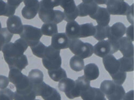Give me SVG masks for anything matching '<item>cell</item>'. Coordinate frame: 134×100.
<instances>
[{"label":"cell","instance_id":"cell-27","mask_svg":"<svg viewBox=\"0 0 134 100\" xmlns=\"http://www.w3.org/2000/svg\"><path fill=\"white\" fill-rule=\"evenodd\" d=\"M28 78L32 85L35 86L44 81V74L42 71L38 69H33L29 73Z\"/></svg>","mask_w":134,"mask_h":100},{"label":"cell","instance_id":"cell-22","mask_svg":"<svg viewBox=\"0 0 134 100\" xmlns=\"http://www.w3.org/2000/svg\"><path fill=\"white\" fill-rule=\"evenodd\" d=\"M65 34L70 40L80 39V25L75 21L68 23Z\"/></svg>","mask_w":134,"mask_h":100},{"label":"cell","instance_id":"cell-39","mask_svg":"<svg viewBox=\"0 0 134 100\" xmlns=\"http://www.w3.org/2000/svg\"><path fill=\"white\" fill-rule=\"evenodd\" d=\"M9 80L8 77L0 75V89H3L7 87L9 84Z\"/></svg>","mask_w":134,"mask_h":100},{"label":"cell","instance_id":"cell-3","mask_svg":"<svg viewBox=\"0 0 134 100\" xmlns=\"http://www.w3.org/2000/svg\"><path fill=\"white\" fill-rule=\"evenodd\" d=\"M60 50H57L51 45L46 47L44 57L42 58L43 66L48 71L59 69L62 66Z\"/></svg>","mask_w":134,"mask_h":100},{"label":"cell","instance_id":"cell-15","mask_svg":"<svg viewBox=\"0 0 134 100\" xmlns=\"http://www.w3.org/2000/svg\"><path fill=\"white\" fill-rule=\"evenodd\" d=\"M126 27L122 23L118 22L109 27L108 39L111 40L118 41L123 37L126 32Z\"/></svg>","mask_w":134,"mask_h":100},{"label":"cell","instance_id":"cell-18","mask_svg":"<svg viewBox=\"0 0 134 100\" xmlns=\"http://www.w3.org/2000/svg\"><path fill=\"white\" fill-rule=\"evenodd\" d=\"M70 39L65 33H58L52 36L51 46L57 50L69 48Z\"/></svg>","mask_w":134,"mask_h":100},{"label":"cell","instance_id":"cell-36","mask_svg":"<svg viewBox=\"0 0 134 100\" xmlns=\"http://www.w3.org/2000/svg\"><path fill=\"white\" fill-rule=\"evenodd\" d=\"M60 1H48V0H43L40 2V8L53 9L55 6L59 5Z\"/></svg>","mask_w":134,"mask_h":100},{"label":"cell","instance_id":"cell-32","mask_svg":"<svg viewBox=\"0 0 134 100\" xmlns=\"http://www.w3.org/2000/svg\"><path fill=\"white\" fill-rule=\"evenodd\" d=\"M71 69L75 72L82 71L85 67V63L83 59L77 56H73L70 61Z\"/></svg>","mask_w":134,"mask_h":100},{"label":"cell","instance_id":"cell-12","mask_svg":"<svg viewBox=\"0 0 134 100\" xmlns=\"http://www.w3.org/2000/svg\"><path fill=\"white\" fill-rule=\"evenodd\" d=\"M22 2V1L8 0L6 3L2 0H0V16L10 17L14 16L16 9Z\"/></svg>","mask_w":134,"mask_h":100},{"label":"cell","instance_id":"cell-25","mask_svg":"<svg viewBox=\"0 0 134 100\" xmlns=\"http://www.w3.org/2000/svg\"><path fill=\"white\" fill-rule=\"evenodd\" d=\"M134 58L133 57H122L118 59L120 70L124 72H132L134 70Z\"/></svg>","mask_w":134,"mask_h":100},{"label":"cell","instance_id":"cell-45","mask_svg":"<svg viewBox=\"0 0 134 100\" xmlns=\"http://www.w3.org/2000/svg\"><path fill=\"white\" fill-rule=\"evenodd\" d=\"M35 100H40V99H36Z\"/></svg>","mask_w":134,"mask_h":100},{"label":"cell","instance_id":"cell-26","mask_svg":"<svg viewBox=\"0 0 134 100\" xmlns=\"http://www.w3.org/2000/svg\"><path fill=\"white\" fill-rule=\"evenodd\" d=\"M27 65L28 60L27 56L25 55H23L20 58L16 59L8 64V66L10 70L16 69L22 71Z\"/></svg>","mask_w":134,"mask_h":100},{"label":"cell","instance_id":"cell-35","mask_svg":"<svg viewBox=\"0 0 134 100\" xmlns=\"http://www.w3.org/2000/svg\"><path fill=\"white\" fill-rule=\"evenodd\" d=\"M111 77L114 83L119 85H122L123 84L127 78V74L126 72L120 70L116 74L111 76Z\"/></svg>","mask_w":134,"mask_h":100},{"label":"cell","instance_id":"cell-5","mask_svg":"<svg viewBox=\"0 0 134 100\" xmlns=\"http://www.w3.org/2000/svg\"><path fill=\"white\" fill-rule=\"evenodd\" d=\"M94 53L100 57H104L109 55H113L119 50L118 41L108 39L99 41L93 47Z\"/></svg>","mask_w":134,"mask_h":100},{"label":"cell","instance_id":"cell-16","mask_svg":"<svg viewBox=\"0 0 134 100\" xmlns=\"http://www.w3.org/2000/svg\"><path fill=\"white\" fill-rule=\"evenodd\" d=\"M102 63L105 69L110 76L116 74L120 71V64L118 59L113 55H109L103 57Z\"/></svg>","mask_w":134,"mask_h":100},{"label":"cell","instance_id":"cell-30","mask_svg":"<svg viewBox=\"0 0 134 100\" xmlns=\"http://www.w3.org/2000/svg\"><path fill=\"white\" fill-rule=\"evenodd\" d=\"M48 75L50 78L55 82H59L67 78V74L65 70L62 68L48 71Z\"/></svg>","mask_w":134,"mask_h":100},{"label":"cell","instance_id":"cell-13","mask_svg":"<svg viewBox=\"0 0 134 100\" xmlns=\"http://www.w3.org/2000/svg\"><path fill=\"white\" fill-rule=\"evenodd\" d=\"M99 5L95 1H83L78 6V16H92L96 12Z\"/></svg>","mask_w":134,"mask_h":100},{"label":"cell","instance_id":"cell-11","mask_svg":"<svg viewBox=\"0 0 134 100\" xmlns=\"http://www.w3.org/2000/svg\"><path fill=\"white\" fill-rule=\"evenodd\" d=\"M25 6L22 10V15L26 19H32L39 11L40 2L37 0H26L23 1Z\"/></svg>","mask_w":134,"mask_h":100},{"label":"cell","instance_id":"cell-8","mask_svg":"<svg viewBox=\"0 0 134 100\" xmlns=\"http://www.w3.org/2000/svg\"><path fill=\"white\" fill-rule=\"evenodd\" d=\"M38 15L42 21L45 23L57 24L64 19L63 12L59 10L40 8Z\"/></svg>","mask_w":134,"mask_h":100},{"label":"cell","instance_id":"cell-41","mask_svg":"<svg viewBox=\"0 0 134 100\" xmlns=\"http://www.w3.org/2000/svg\"><path fill=\"white\" fill-rule=\"evenodd\" d=\"M127 17V19L128 22L131 24V25L133 24V4H132L130 6V9L126 15Z\"/></svg>","mask_w":134,"mask_h":100},{"label":"cell","instance_id":"cell-20","mask_svg":"<svg viewBox=\"0 0 134 100\" xmlns=\"http://www.w3.org/2000/svg\"><path fill=\"white\" fill-rule=\"evenodd\" d=\"M23 26L21 18L19 16L14 15L8 18L7 29L12 34H20L23 30Z\"/></svg>","mask_w":134,"mask_h":100},{"label":"cell","instance_id":"cell-21","mask_svg":"<svg viewBox=\"0 0 134 100\" xmlns=\"http://www.w3.org/2000/svg\"><path fill=\"white\" fill-rule=\"evenodd\" d=\"M80 96L83 100H107L99 88L92 87L84 91Z\"/></svg>","mask_w":134,"mask_h":100},{"label":"cell","instance_id":"cell-33","mask_svg":"<svg viewBox=\"0 0 134 100\" xmlns=\"http://www.w3.org/2000/svg\"><path fill=\"white\" fill-rule=\"evenodd\" d=\"M13 34L9 32L6 27L0 30V51L2 50L5 45L10 42Z\"/></svg>","mask_w":134,"mask_h":100},{"label":"cell","instance_id":"cell-1","mask_svg":"<svg viewBox=\"0 0 134 100\" xmlns=\"http://www.w3.org/2000/svg\"><path fill=\"white\" fill-rule=\"evenodd\" d=\"M28 48L27 44L21 39L15 42H9L2 49L5 62L9 64L12 61L22 57Z\"/></svg>","mask_w":134,"mask_h":100},{"label":"cell","instance_id":"cell-2","mask_svg":"<svg viewBox=\"0 0 134 100\" xmlns=\"http://www.w3.org/2000/svg\"><path fill=\"white\" fill-rule=\"evenodd\" d=\"M100 89L108 100H122L126 94L125 90L122 85H119L110 80L103 81Z\"/></svg>","mask_w":134,"mask_h":100},{"label":"cell","instance_id":"cell-14","mask_svg":"<svg viewBox=\"0 0 134 100\" xmlns=\"http://www.w3.org/2000/svg\"><path fill=\"white\" fill-rule=\"evenodd\" d=\"M90 17L96 21L98 25L103 26L109 25L110 21V15L109 14L107 9L99 6L96 12Z\"/></svg>","mask_w":134,"mask_h":100},{"label":"cell","instance_id":"cell-24","mask_svg":"<svg viewBox=\"0 0 134 100\" xmlns=\"http://www.w3.org/2000/svg\"><path fill=\"white\" fill-rule=\"evenodd\" d=\"M84 77L89 81L95 80L98 78L100 75L99 67L94 63H90L84 68Z\"/></svg>","mask_w":134,"mask_h":100},{"label":"cell","instance_id":"cell-38","mask_svg":"<svg viewBox=\"0 0 134 100\" xmlns=\"http://www.w3.org/2000/svg\"><path fill=\"white\" fill-rule=\"evenodd\" d=\"M14 92L9 88L0 90V100H13Z\"/></svg>","mask_w":134,"mask_h":100},{"label":"cell","instance_id":"cell-7","mask_svg":"<svg viewBox=\"0 0 134 100\" xmlns=\"http://www.w3.org/2000/svg\"><path fill=\"white\" fill-rule=\"evenodd\" d=\"M32 90L36 96H41L44 100H62L61 95L57 90L44 81L34 86Z\"/></svg>","mask_w":134,"mask_h":100},{"label":"cell","instance_id":"cell-28","mask_svg":"<svg viewBox=\"0 0 134 100\" xmlns=\"http://www.w3.org/2000/svg\"><path fill=\"white\" fill-rule=\"evenodd\" d=\"M95 31L93 23H86L80 25V38H85L93 36Z\"/></svg>","mask_w":134,"mask_h":100},{"label":"cell","instance_id":"cell-34","mask_svg":"<svg viewBox=\"0 0 134 100\" xmlns=\"http://www.w3.org/2000/svg\"><path fill=\"white\" fill-rule=\"evenodd\" d=\"M46 47L42 42H39L34 46L31 47V49L35 56L43 58L44 57Z\"/></svg>","mask_w":134,"mask_h":100},{"label":"cell","instance_id":"cell-29","mask_svg":"<svg viewBox=\"0 0 134 100\" xmlns=\"http://www.w3.org/2000/svg\"><path fill=\"white\" fill-rule=\"evenodd\" d=\"M109 27L110 26L109 25L107 26H103L97 25V26H95V31L93 37L99 41L104 40V39L108 38Z\"/></svg>","mask_w":134,"mask_h":100},{"label":"cell","instance_id":"cell-44","mask_svg":"<svg viewBox=\"0 0 134 100\" xmlns=\"http://www.w3.org/2000/svg\"><path fill=\"white\" fill-rule=\"evenodd\" d=\"M2 29V26H1V22H0V30H1Z\"/></svg>","mask_w":134,"mask_h":100},{"label":"cell","instance_id":"cell-42","mask_svg":"<svg viewBox=\"0 0 134 100\" xmlns=\"http://www.w3.org/2000/svg\"><path fill=\"white\" fill-rule=\"evenodd\" d=\"M133 90H131L126 93L122 100H133Z\"/></svg>","mask_w":134,"mask_h":100},{"label":"cell","instance_id":"cell-40","mask_svg":"<svg viewBox=\"0 0 134 100\" xmlns=\"http://www.w3.org/2000/svg\"><path fill=\"white\" fill-rule=\"evenodd\" d=\"M127 36L129 39H130L132 42L134 40L133 37V25H131L129 27H127L126 32Z\"/></svg>","mask_w":134,"mask_h":100},{"label":"cell","instance_id":"cell-9","mask_svg":"<svg viewBox=\"0 0 134 100\" xmlns=\"http://www.w3.org/2000/svg\"><path fill=\"white\" fill-rule=\"evenodd\" d=\"M106 4L109 14L113 15L126 16L130 9L127 2L121 0H108Z\"/></svg>","mask_w":134,"mask_h":100},{"label":"cell","instance_id":"cell-23","mask_svg":"<svg viewBox=\"0 0 134 100\" xmlns=\"http://www.w3.org/2000/svg\"><path fill=\"white\" fill-rule=\"evenodd\" d=\"M75 81L70 78H66L59 82L58 88L62 92L65 93L66 96L71 98V95L75 87Z\"/></svg>","mask_w":134,"mask_h":100},{"label":"cell","instance_id":"cell-4","mask_svg":"<svg viewBox=\"0 0 134 100\" xmlns=\"http://www.w3.org/2000/svg\"><path fill=\"white\" fill-rule=\"evenodd\" d=\"M69 48L75 56L82 59L92 56L94 53L93 45L88 42H84L80 39L70 40Z\"/></svg>","mask_w":134,"mask_h":100},{"label":"cell","instance_id":"cell-43","mask_svg":"<svg viewBox=\"0 0 134 100\" xmlns=\"http://www.w3.org/2000/svg\"><path fill=\"white\" fill-rule=\"evenodd\" d=\"M107 1H95L97 4H106Z\"/></svg>","mask_w":134,"mask_h":100},{"label":"cell","instance_id":"cell-6","mask_svg":"<svg viewBox=\"0 0 134 100\" xmlns=\"http://www.w3.org/2000/svg\"><path fill=\"white\" fill-rule=\"evenodd\" d=\"M20 35L21 39L28 46L32 47L40 42L43 35L40 29L32 25H24L23 26V30Z\"/></svg>","mask_w":134,"mask_h":100},{"label":"cell","instance_id":"cell-19","mask_svg":"<svg viewBox=\"0 0 134 100\" xmlns=\"http://www.w3.org/2000/svg\"><path fill=\"white\" fill-rule=\"evenodd\" d=\"M119 44V50L125 57H133L134 48L132 42L126 36L122 37L118 40Z\"/></svg>","mask_w":134,"mask_h":100},{"label":"cell","instance_id":"cell-31","mask_svg":"<svg viewBox=\"0 0 134 100\" xmlns=\"http://www.w3.org/2000/svg\"><path fill=\"white\" fill-rule=\"evenodd\" d=\"M41 31L42 35L52 36L58 33V26L56 24L50 23H44L42 26Z\"/></svg>","mask_w":134,"mask_h":100},{"label":"cell","instance_id":"cell-17","mask_svg":"<svg viewBox=\"0 0 134 100\" xmlns=\"http://www.w3.org/2000/svg\"><path fill=\"white\" fill-rule=\"evenodd\" d=\"M75 87L71 95L70 99L79 97L84 91L88 89L90 87V81L86 79L84 76L78 77L75 81Z\"/></svg>","mask_w":134,"mask_h":100},{"label":"cell","instance_id":"cell-10","mask_svg":"<svg viewBox=\"0 0 134 100\" xmlns=\"http://www.w3.org/2000/svg\"><path fill=\"white\" fill-rule=\"evenodd\" d=\"M60 5L64 9V20L68 23L74 21L78 16L77 6L73 0L60 1Z\"/></svg>","mask_w":134,"mask_h":100},{"label":"cell","instance_id":"cell-37","mask_svg":"<svg viewBox=\"0 0 134 100\" xmlns=\"http://www.w3.org/2000/svg\"><path fill=\"white\" fill-rule=\"evenodd\" d=\"M36 97V95L33 91L30 92V93L26 94H20L15 92H14V100H35Z\"/></svg>","mask_w":134,"mask_h":100}]
</instances>
